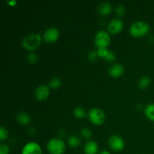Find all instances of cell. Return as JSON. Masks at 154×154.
Instances as JSON below:
<instances>
[{"label":"cell","instance_id":"18","mask_svg":"<svg viewBox=\"0 0 154 154\" xmlns=\"http://www.w3.org/2000/svg\"><path fill=\"white\" fill-rule=\"evenodd\" d=\"M73 114H74V116H75L76 118L82 119L86 116V111L84 109V108L78 106V107H76V108L74 109Z\"/></svg>","mask_w":154,"mask_h":154},{"label":"cell","instance_id":"9","mask_svg":"<svg viewBox=\"0 0 154 154\" xmlns=\"http://www.w3.org/2000/svg\"><path fill=\"white\" fill-rule=\"evenodd\" d=\"M123 29V23L119 18H113L108 25V32L111 34H117Z\"/></svg>","mask_w":154,"mask_h":154},{"label":"cell","instance_id":"12","mask_svg":"<svg viewBox=\"0 0 154 154\" xmlns=\"http://www.w3.org/2000/svg\"><path fill=\"white\" fill-rule=\"evenodd\" d=\"M99 150L98 144L94 141H89L84 147V152L85 154H97Z\"/></svg>","mask_w":154,"mask_h":154},{"label":"cell","instance_id":"8","mask_svg":"<svg viewBox=\"0 0 154 154\" xmlns=\"http://www.w3.org/2000/svg\"><path fill=\"white\" fill-rule=\"evenodd\" d=\"M21 154H42V150L38 143L29 141L23 146Z\"/></svg>","mask_w":154,"mask_h":154},{"label":"cell","instance_id":"4","mask_svg":"<svg viewBox=\"0 0 154 154\" xmlns=\"http://www.w3.org/2000/svg\"><path fill=\"white\" fill-rule=\"evenodd\" d=\"M111 42V37L108 31L99 30L95 35L94 44L98 48H107Z\"/></svg>","mask_w":154,"mask_h":154},{"label":"cell","instance_id":"14","mask_svg":"<svg viewBox=\"0 0 154 154\" xmlns=\"http://www.w3.org/2000/svg\"><path fill=\"white\" fill-rule=\"evenodd\" d=\"M16 120L20 124L27 125L31 121V117L26 112H20L16 115Z\"/></svg>","mask_w":154,"mask_h":154},{"label":"cell","instance_id":"7","mask_svg":"<svg viewBox=\"0 0 154 154\" xmlns=\"http://www.w3.org/2000/svg\"><path fill=\"white\" fill-rule=\"evenodd\" d=\"M108 143L110 148H111V150H114V151H121V150L124 148V141H123V138L120 136H119V135H111V136L108 138Z\"/></svg>","mask_w":154,"mask_h":154},{"label":"cell","instance_id":"1","mask_svg":"<svg viewBox=\"0 0 154 154\" xmlns=\"http://www.w3.org/2000/svg\"><path fill=\"white\" fill-rule=\"evenodd\" d=\"M150 31V25L144 20H137L131 24L129 27V33L133 37H142Z\"/></svg>","mask_w":154,"mask_h":154},{"label":"cell","instance_id":"19","mask_svg":"<svg viewBox=\"0 0 154 154\" xmlns=\"http://www.w3.org/2000/svg\"><path fill=\"white\" fill-rule=\"evenodd\" d=\"M62 81L60 80V78L55 77V78H53L52 79H51V81L48 83V87L51 89H57L61 86Z\"/></svg>","mask_w":154,"mask_h":154},{"label":"cell","instance_id":"27","mask_svg":"<svg viewBox=\"0 0 154 154\" xmlns=\"http://www.w3.org/2000/svg\"><path fill=\"white\" fill-rule=\"evenodd\" d=\"M115 59H116L115 54H114L113 51H108V54H107V56L105 57V58L104 59V60H105L106 62H113Z\"/></svg>","mask_w":154,"mask_h":154},{"label":"cell","instance_id":"17","mask_svg":"<svg viewBox=\"0 0 154 154\" xmlns=\"http://www.w3.org/2000/svg\"><path fill=\"white\" fill-rule=\"evenodd\" d=\"M67 143L70 147H77L81 144V140H80L79 137L77 136V135H70V136L68 137Z\"/></svg>","mask_w":154,"mask_h":154},{"label":"cell","instance_id":"24","mask_svg":"<svg viewBox=\"0 0 154 154\" xmlns=\"http://www.w3.org/2000/svg\"><path fill=\"white\" fill-rule=\"evenodd\" d=\"M87 57H88V60H90V61H91V62L96 61L98 59V57H99V56H98V54H97V51H90V52L88 54Z\"/></svg>","mask_w":154,"mask_h":154},{"label":"cell","instance_id":"13","mask_svg":"<svg viewBox=\"0 0 154 154\" xmlns=\"http://www.w3.org/2000/svg\"><path fill=\"white\" fill-rule=\"evenodd\" d=\"M97 11L101 15L106 16V15L111 14V11H112V6L109 2H102L99 5L97 8Z\"/></svg>","mask_w":154,"mask_h":154},{"label":"cell","instance_id":"2","mask_svg":"<svg viewBox=\"0 0 154 154\" xmlns=\"http://www.w3.org/2000/svg\"><path fill=\"white\" fill-rule=\"evenodd\" d=\"M42 39V36L38 33L28 34L23 38L22 45L27 51H35L40 45Z\"/></svg>","mask_w":154,"mask_h":154},{"label":"cell","instance_id":"22","mask_svg":"<svg viewBox=\"0 0 154 154\" xmlns=\"http://www.w3.org/2000/svg\"><path fill=\"white\" fill-rule=\"evenodd\" d=\"M96 51H97V54H98V56H99V57L105 59V57L107 56V54H108L109 50H108L107 48H98L97 50H96Z\"/></svg>","mask_w":154,"mask_h":154},{"label":"cell","instance_id":"21","mask_svg":"<svg viewBox=\"0 0 154 154\" xmlns=\"http://www.w3.org/2000/svg\"><path fill=\"white\" fill-rule=\"evenodd\" d=\"M8 137V132L5 126H2L0 127V141H3L6 140Z\"/></svg>","mask_w":154,"mask_h":154},{"label":"cell","instance_id":"25","mask_svg":"<svg viewBox=\"0 0 154 154\" xmlns=\"http://www.w3.org/2000/svg\"><path fill=\"white\" fill-rule=\"evenodd\" d=\"M10 152V148L8 145L4 143L0 144V154H8Z\"/></svg>","mask_w":154,"mask_h":154},{"label":"cell","instance_id":"16","mask_svg":"<svg viewBox=\"0 0 154 154\" xmlns=\"http://www.w3.org/2000/svg\"><path fill=\"white\" fill-rule=\"evenodd\" d=\"M150 82H151V79L147 75H144V76L141 77L138 81V86L139 88L141 89H145L150 86Z\"/></svg>","mask_w":154,"mask_h":154},{"label":"cell","instance_id":"23","mask_svg":"<svg viewBox=\"0 0 154 154\" xmlns=\"http://www.w3.org/2000/svg\"><path fill=\"white\" fill-rule=\"evenodd\" d=\"M26 59L29 63H35L38 61V56L36 54L33 52H30L27 54Z\"/></svg>","mask_w":154,"mask_h":154},{"label":"cell","instance_id":"20","mask_svg":"<svg viewBox=\"0 0 154 154\" xmlns=\"http://www.w3.org/2000/svg\"><path fill=\"white\" fill-rule=\"evenodd\" d=\"M81 135L83 138H86V139H89L92 136V131L89 128L84 127L81 129Z\"/></svg>","mask_w":154,"mask_h":154},{"label":"cell","instance_id":"28","mask_svg":"<svg viewBox=\"0 0 154 154\" xmlns=\"http://www.w3.org/2000/svg\"><path fill=\"white\" fill-rule=\"evenodd\" d=\"M7 3L10 6H14L17 4V1L16 0H8V1H7Z\"/></svg>","mask_w":154,"mask_h":154},{"label":"cell","instance_id":"11","mask_svg":"<svg viewBox=\"0 0 154 154\" xmlns=\"http://www.w3.org/2000/svg\"><path fill=\"white\" fill-rule=\"evenodd\" d=\"M124 71L125 69L123 65L120 63H114L108 69V74L112 78H117L121 76L124 73Z\"/></svg>","mask_w":154,"mask_h":154},{"label":"cell","instance_id":"29","mask_svg":"<svg viewBox=\"0 0 154 154\" xmlns=\"http://www.w3.org/2000/svg\"><path fill=\"white\" fill-rule=\"evenodd\" d=\"M99 154H111V153L108 152V150H102V151H101Z\"/></svg>","mask_w":154,"mask_h":154},{"label":"cell","instance_id":"5","mask_svg":"<svg viewBox=\"0 0 154 154\" xmlns=\"http://www.w3.org/2000/svg\"><path fill=\"white\" fill-rule=\"evenodd\" d=\"M88 118L95 125H102L105 120V112L99 108H93L89 111Z\"/></svg>","mask_w":154,"mask_h":154},{"label":"cell","instance_id":"26","mask_svg":"<svg viewBox=\"0 0 154 154\" xmlns=\"http://www.w3.org/2000/svg\"><path fill=\"white\" fill-rule=\"evenodd\" d=\"M116 14L119 16H122L125 14V11H126V8L123 5H119L117 6L115 9Z\"/></svg>","mask_w":154,"mask_h":154},{"label":"cell","instance_id":"3","mask_svg":"<svg viewBox=\"0 0 154 154\" xmlns=\"http://www.w3.org/2000/svg\"><path fill=\"white\" fill-rule=\"evenodd\" d=\"M47 150L51 154H63L66 151V143L60 138H51L47 143Z\"/></svg>","mask_w":154,"mask_h":154},{"label":"cell","instance_id":"15","mask_svg":"<svg viewBox=\"0 0 154 154\" xmlns=\"http://www.w3.org/2000/svg\"><path fill=\"white\" fill-rule=\"evenodd\" d=\"M144 112V115L148 120L154 122V103H150L146 105Z\"/></svg>","mask_w":154,"mask_h":154},{"label":"cell","instance_id":"10","mask_svg":"<svg viewBox=\"0 0 154 154\" xmlns=\"http://www.w3.org/2000/svg\"><path fill=\"white\" fill-rule=\"evenodd\" d=\"M50 95L49 87L45 84L38 86L35 90V97L38 101H44L48 98Z\"/></svg>","mask_w":154,"mask_h":154},{"label":"cell","instance_id":"6","mask_svg":"<svg viewBox=\"0 0 154 154\" xmlns=\"http://www.w3.org/2000/svg\"><path fill=\"white\" fill-rule=\"evenodd\" d=\"M43 39L48 43H53L56 42L60 37V31L55 26L48 27L43 33Z\"/></svg>","mask_w":154,"mask_h":154}]
</instances>
